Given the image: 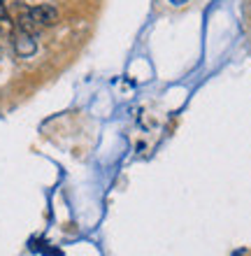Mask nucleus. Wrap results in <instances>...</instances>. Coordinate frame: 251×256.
<instances>
[{"label": "nucleus", "instance_id": "1", "mask_svg": "<svg viewBox=\"0 0 251 256\" xmlns=\"http://www.w3.org/2000/svg\"><path fill=\"white\" fill-rule=\"evenodd\" d=\"M28 14H30V19L37 24V26H54V24H58V10H56L54 5H35L28 10Z\"/></svg>", "mask_w": 251, "mask_h": 256}, {"label": "nucleus", "instance_id": "2", "mask_svg": "<svg viewBox=\"0 0 251 256\" xmlns=\"http://www.w3.org/2000/svg\"><path fill=\"white\" fill-rule=\"evenodd\" d=\"M14 52H16V56H21V58H28V56H33L35 52H37V42H35V35L19 30V33L14 35Z\"/></svg>", "mask_w": 251, "mask_h": 256}, {"label": "nucleus", "instance_id": "3", "mask_svg": "<svg viewBox=\"0 0 251 256\" xmlns=\"http://www.w3.org/2000/svg\"><path fill=\"white\" fill-rule=\"evenodd\" d=\"M172 5H184V2H189V0H170Z\"/></svg>", "mask_w": 251, "mask_h": 256}]
</instances>
